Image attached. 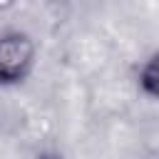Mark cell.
I'll use <instances>...</instances> for the list:
<instances>
[{
    "label": "cell",
    "mask_w": 159,
    "mask_h": 159,
    "mask_svg": "<svg viewBox=\"0 0 159 159\" xmlns=\"http://www.w3.org/2000/svg\"><path fill=\"white\" fill-rule=\"evenodd\" d=\"M37 62V42L25 30L0 32V87L22 84Z\"/></svg>",
    "instance_id": "cell-1"
},
{
    "label": "cell",
    "mask_w": 159,
    "mask_h": 159,
    "mask_svg": "<svg viewBox=\"0 0 159 159\" xmlns=\"http://www.w3.org/2000/svg\"><path fill=\"white\" fill-rule=\"evenodd\" d=\"M137 84H139V89H142L147 97H152V99L159 102V50L152 52V55L144 60V65L139 67Z\"/></svg>",
    "instance_id": "cell-2"
},
{
    "label": "cell",
    "mask_w": 159,
    "mask_h": 159,
    "mask_svg": "<svg viewBox=\"0 0 159 159\" xmlns=\"http://www.w3.org/2000/svg\"><path fill=\"white\" fill-rule=\"evenodd\" d=\"M42 159H60V157H47V154H45V157H42Z\"/></svg>",
    "instance_id": "cell-3"
}]
</instances>
